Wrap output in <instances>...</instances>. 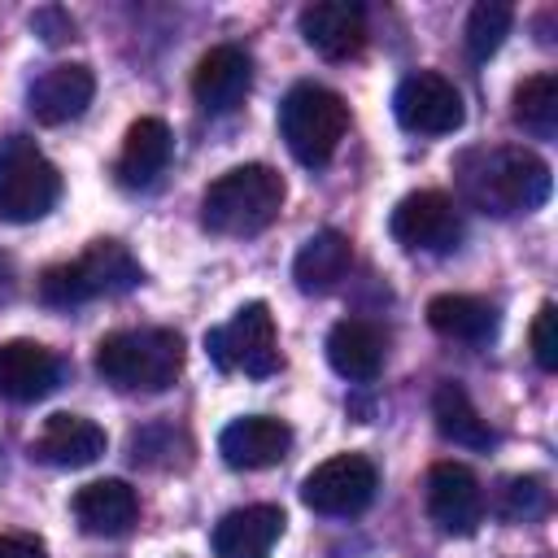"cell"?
Wrapping results in <instances>:
<instances>
[{
  "label": "cell",
  "mask_w": 558,
  "mask_h": 558,
  "mask_svg": "<svg viewBox=\"0 0 558 558\" xmlns=\"http://www.w3.org/2000/svg\"><path fill=\"white\" fill-rule=\"evenodd\" d=\"M510 22H514V9L506 0H480L466 17V52L471 61H488L506 35H510Z\"/></svg>",
  "instance_id": "484cf974"
},
{
  "label": "cell",
  "mask_w": 558,
  "mask_h": 558,
  "mask_svg": "<svg viewBox=\"0 0 558 558\" xmlns=\"http://www.w3.org/2000/svg\"><path fill=\"white\" fill-rule=\"evenodd\" d=\"M70 510L87 536H122L140 519V497L126 480H92L74 493Z\"/></svg>",
  "instance_id": "ac0fdd59"
},
{
  "label": "cell",
  "mask_w": 558,
  "mask_h": 558,
  "mask_svg": "<svg viewBox=\"0 0 558 558\" xmlns=\"http://www.w3.org/2000/svg\"><path fill=\"white\" fill-rule=\"evenodd\" d=\"M462 196L493 218H514V214H532L549 201L554 174L549 161L536 157L532 148L519 144H497V148H471L458 157L453 166Z\"/></svg>",
  "instance_id": "6da1fadb"
},
{
  "label": "cell",
  "mask_w": 558,
  "mask_h": 558,
  "mask_svg": "<svg viewBox=\"0 0 558 558\" xmlns=\"http://www.w3.org/2000/svg\"><path fill=\"white\" fill-rule=\"evenodd\" d=\"M31 26H35V31H44V39H48V44H57V39L74 35V22H70L65 13H57V9H44V13H35V17H31Z\"/></svg>",
  "instance_id": "f546056e"
},
{
  "label": "cell",
  "mask_w": 558,
  "mask_h": 558,
  "mask_svg": "<svg viewBox=\"0 0 558 558\" xmlns=\"http://www.w3.org/2000/svg\"><path fill=\"white\" fill-rule=\"evenodd\" d=\"M140 279H144V270H140V262L131 257L126 244L96 240L74 262H57L39 275V301L57 305V310H70V305H83V301H96V296H122Z\"/></svg>",
  "instance_id": "277c9868"
},
{
  "label": "cell",
  "mask_w": 558,
  "mask_h": 558,
  "mask_svg": "<svg viewBox=\"0 0 558 558\" xmlns=\"http://www.w3.org/2000/svg\"><path fill=\"white\" fill-rule=\"evenodd\" d=\"M514 122L536 140H549L558 131V74L541 70L514 87Z\"/></svg>",
  "instance_id": "d4e9b609"
},
{
  "label": "cell",
  "mask_w": 558,
  "mask_h": 558,
  "mask_svg": "<svg viewBox=\"0 0 558 558\" xmlns=\"http://www.w3.org/2000/svg\"><path fill=\"white\" fill-rule=\"evenodd\" d=\"M384 353H388V340L366 318H340L327 331V362L336 375H344L353 384H371L384 371Z\"/></svg>",
  "instance_id": "44dd1931"
},
{
  "label": "cell",
  "mask_w": 558,
  "mask_h": 558,
  "mask_svg": "<svg viewBox=\"0 0 558 558\" xmlns=\"http://www.w3.org/2000/svg\"><path fill=\"white\" fill-rule=\"evenodd\" d=\"M427 514L449 536H471L484 519V488L471 466L462 462H436L427 471Z\"/></svg>",
  "instance_id": "8fae6325"
},
{
  "label": "cell",
  "mask_w": 558,
  "mask_h": 558,
  "mask_svg": "<svg viewBox=\"0 0 558 558\" xmlns=\"http://www.w3.org/2000/svg\"><path fill=\"white\" fill-rule=\"evenodd\" d=\"M17 296V266L9 253H0V305H9Z\"/></svg>",
  "instance_id": "4dcf8cb0"
},
{
  "label": "cell",
  "mask_w": 558,
  "mask_h": 558,
  "mask_svg": "<svg viewBox=\"0 0 558 558\" xmlns=\"http://www.w3.org/2000/svg\"><path fill=\"white\" fill-rule=\"evenodd\" d=\"M283 174L248 161L227 174H218L201 196V227L214 235H257L266 231L283 209Z\"/></svg>",
  "instance_id": "7a4b0ae2"
},
{
  "label": "cell",
  "mask_w": 558,
  "mask_h": 558,
  "mask_svg": "<svg viewBox=\"0 0 558 558\" xmlns=\"http://www.w3.org/2000/svg\"><path fill=\"white\" fill-rule=\"evenodd\" d=\"M205 353L218 371H244L253 379L275 375L283 366V353H279V331H275L270 305L248 301L222 327H209L205 331Z\"/></svg>",
  "instance_id": "8992f818"
},
{
  "label": "cell",
  "mask_w": 558,
  "mask_h": 558,
  "mask_svg": "<svg viewBox=\"0 0 558 558\" xmlns=\"http://www.w3.org/2000/svg\"><path fill=\"white\" fill-rule=\"evenodd\" d=\"M427 327L445 340H466L480 344L497 331V305L471 292H440L427 301Z\"/></svg>",
  "instance_id": "603a6c76"
},
{
  "label": "cell",
  "mask_w": 558,
  "mask_h": 558,
  "mask_svg": "<svg viewBox=\"0 0 558 558\" xmlns=\"http://www.w3.org/2000/svg\"><path fill=\"white\" fill-rule=\"evenodd\" d=\"M61 196L57 166L22 135L0 148V218L4 222H35Z\"/></svg>",
  "instance_id": "52a82bcc"
},
{
  "label": "cell",
  "mask_w": 558,
  "mask_h": 558,
  "mask_svg": "<svg viewBox=\"0 0 558 558\" xmlns=\"http://www.w3.org/2000/svg\"><path fill=\"white\" fill-rule=\"evenodd\" d=\"M57 357L39 340H4L0 344V397L4 401H39L57 388Z\"/></svg>",
  "instance_id": "ffe728a7"
},
{
  "label": "cell",
  "mask_w": 558,
  "mask_h": 558,
  "mask_svg": "<svg viewBox=\"0 0 558 558\" xmlns=\"http://www.w3.org/2000/svg\"><path fill=\"white\" fill-rule=\"evenodd\" d=\"M105 427L83 414H48L31 440V458L48 466H92L105 453Z\"/></svg>",
  "instance_id": "e0dca14e"
},
{
  "label": "cell",
  "mask_w": 558,
  "mask_h": 558,
  "mask_svg": "<svg viewBox=\"0 0 558 558\" xmlns=\"http://www.w3.org/2000/svg\"><path fill=\"white\" fill-rule=\"evenodd\" d=\"M170 153H174V135L161 118H135L126 126V140H122V153L113 161V174L122 187H153L161 179V170L170 166Z\"/></svg>",
  "instance_id": "d6986e66"
},
{
  "label": "cell",
  "mask_w": 558,
  "mask_h": 558,
  "mask_svg": "<svg viewBox=\"0 0 558 558\" xmlns=\"http://www.w3.org/2000/svg\"><path fill=\"white\" fill-rule=\"evenodd\" d=\"M0 558H48L39 536L26 532H0Z\"/></svg>",
  "instance_id": "f1b7e54d"
},
{
  "label": "cell",
  "mask_w": 558,
  "mask_h": 558,
  "mask_svg": "<svg viewBox=\"0 0 558 558\" xmlns=\"http://www.w3.org/2000/svg\"><path fill=\"white\" fill-rule=\"evenodd\" d=\"M379 471L362 453H336L301 480V501L327 519H353L375 501Z\"/></svg>",
  "instance_id": "ba28073f"
},
{
  "label": "cell",
  "mask_w": 558,
  "mask_h": 558,
  "mask_svg": "<svg viewBox=\"0 0 558 558\" xmlns=\"http://www.w3.org/2000/svg\"><path fill=\"white\" fill-rule=\"evenodd\" d=\"M96 371L122 392H161L183 371V336L170 327H122L100 336Z\"/></svg>",
  "instance_id": "3957f363"
},
{
  "label": "cell",
  "mask_w": 558,
  "mask_h": 558,
  "mask_svg": "<svg viewBox=\"0 0 558 558\" xmlns=\"http://www.w3.org/2000/svg\"><path fill=\"white\" fill-rule=\"evenodd\" d=\"M549 506V488L541 475H519V480H506L501 488V514L514 519V523H527L536 514H545Z\"/></svg>",
  "instance_id": "4316f807"
},
{
  "label": "cell",
  "mask_w": 558,
  "mask_h": 558,
  "mask_svg": "<svg viewBox=\"0 0 558 558\" xmlns=\"http://www.w3.org/2000/svg\"><path fill=\"white\" fill-rule=\"evenodd\" d=\"M292 449V427L270 414H244L218 432V453L235 471H262L283 462Z\"/></svg>",
  "instance_id": "5bb4252c"
},
{
  "label": "cell",
  "mask_w": 558,
  "mask_h": 558,
  "mask_svg": "<svg viewBox=\"0 0 558 558\" xmlns=\"http://www.w3.org/2000/svg\"><path fill=\"white\" fill-rule=\"evenodd\" d=\"M96 96V78L87 65H74V61H61V65H48L31 92H26V105H31V118L44 122V126H61V122H74Z\"/></svg>",
  "instance_id": "9a60e30c"
},
{
  "label": "cell",
  "mask_w": 558,
  "mask_h": 558,
  "mask_svg": "<svg viewBox=\"0 0 558 558\" xmlns=\"http://www.w3.org/2000/svg\"><path fill=\"white\" fill-rule=\"evenodd\" d=\"M349 131V105L323 83H296L279 100V135L301 166H327Z\"/></svg>",
  "instance_id": "5b68a950"
},
{
  "label": "cell",
  "mask_w": 558,
  "mask_h": 558,
  "mask_svg": "<svg viewBox=\"0 0 558 558\" xmlns=\"http://www.w3.org/2000/svg\"><path fill=\"white\" fill-rule=\"evenodd\" d=\"M301 39L327 57V61H349L366 48V9L353 0H314L296 17Z\"/></svg>",
  "instance_id": "7c38bea8"
},
{
  "label": "cell",
  "mask_w": 558,
  "mask_h": 558,
  "mask_svg": "<svg viewBox=\"0 0 558 558\" xmlns=\"http://www.w3.org/2000/svg\"><path fill=\"white\" fill-rule=\"evenodd\" d=\"M388 231L410 253H449L462 240V214L449 192L423 187V192H410L397 201Z\"/></svg>",
  "instance_id": "9c48e42d"
},
{
  "label": "cell",
  "mask_w": 558,
  "mask_h": 558,
  "mask_svg": "<svg viewBox=\"0 0 558 558\" xmlns=\"http://www.w3.org/2000/svg\"><path fill=\"white\" fill-rule=\"evenodd\" d=\"M392 113H397V122H401L405 131H414V135H449V131H458L462 118H466L458 87H453L445 74H436V70H414V74H405V78L397 83V92H392Z\"/></svg>",
  "instance_id": "30bf717a"
},
{
  "label": "cell",
  "mask_w": 558,
  "mask_h": 558,
  "mask_svg": "<svg viewBox=\"0 0 558 558\" xmlns=\"http://www.w3.org/2000/svg\"><path fill=\"white\" fill-rule=\"evenodd\" d=\"M432 418H436V432H440L445 440L462 445V449H488V445L497 440L493 427H488V418H480L475 401H471L466 388L453 384V379H445V384L432 392Z\"/></svg>",
  "instance_id": "cb8c5ba5"
},
{
  "label": "cell",
  "mask_w": 558,
  "mask_h": 558,
  "mask_svg": "<svg viewBox=\"0 0 558 558\" xmlns=\"http://www.w3.org/2000/svg\"><path fill=\"white\" fill-rule=\"evenodd\" d=\"M253 92V57L235 44L209 48L192 70V96L205 113H231Z\"/></svg>",
  "instance_id": "4fadbf2b"
},
{
  "label": "cell",
  "mask_w": 558,
  "mask_h": 558,
  "mask_svg": "<svg viewBox=\"0 0 558 558\" xmlns=\"http://www.w3.org/2000/svg\"><path fill=\"white\" fill-rule=\"evenodd\" d=\"M527 340H532L536 366H541V371H558V310H554V301H545V305L536 310Z\"/></svg>",
  "instance_id": "83f0119b"
},
{
  "label": "cell",
  "mask_w": 558,
  "mask_h": 558,
  "mask_svg": "<svg viewBox=\"0 0 558 558\" xmlns=\"http://www.w3.org/2000/svg\"><path fill=\"white\" fill-rule=\"evenodd\" d=\"M283 510L270 501L227 510L214 523V558H270V549L283 536Z\"/></svg>",
  "instance_id": "2e32d148"
},
{
  "label": "cell",
  "mask_w": 558,
  "mask_h": 558,
  "mask_svg": "<svg viewBox=\"0 0 558 558\" xmlns=\"http://www.w3.org/2000/svg\"><path fill=\"white\" fill-rule=\"evenodd\" d=\"M349 266H353V244H349V235L336 231V227H323V231H314V235L296 248V257H292V279H296V288H301L305 296H323V292L340 288V279L349 275Z\"/></svg>",
  "instance_id": "7402d4cb"
}]
</instances>
